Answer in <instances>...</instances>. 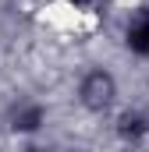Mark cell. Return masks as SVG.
Returning <instances> with one entry per match:
<instances>
[{"label":"cell","mask_w":149,"mask_h":152,"mask_svg":"<svg viewBox=\"0 0 149 152\" xmlns=\"http://www.w3.org/2000/svg\"><path fill=\"white\" fill-rule=\"evenodd\" d=\"M117 99V78L107 67H92L85 71L78 81V103L89 110V113H107Z\"/></svg>","instance_id":"obj_1"},{"label":"cell","mask_w":149,"mask_h":152,"mask_svg":"<svg viewBox=\"0 0 149 152\" xmlns=\"http://www.w3.org/2000/svg\"><path fill=\"white\" fill-rule=\"evenodd\" d=\"M64 4H68L71 11H85V7H92L96 0H64Z\"/></svg>","instance_id":"obj_3"},{"label":"cell","mask_w":149,"mask_h":152,"mask_svg":"<svg viewBox=\"0 0 149 152\" xmlns=\"http://www.w3.org/2000/svg\"><path fill=\"white\" fill-rule=\"evenodd\" d=\"M124 42L131 53L149 57V7H139L131 18H128V28H124Z\"/></svg>","instance_id":"obj_2"}]
</instances>
